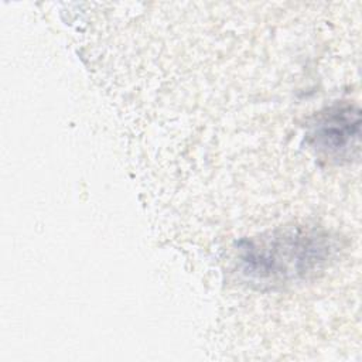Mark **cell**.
<instances>
[{
	"mask_svg": "<svg viewBox=\"0 0 362 362\" xmlns=\"http://www.w3.org/2000/svg\"><path fill=\"white\" fill-rule=\"evenodd\" d=\"M334 252V238L307 225L277 228L236 243L239 272L257 288H276L315 276Z\"/></svg>",
	"mask_w": 362,
	"mask_h": 362,
	"instance_id": "obj_1",
	"label": "cell"
},
{
	"mask_svg": "<svg viewBox=\"0 0 362 362\" xmlns=\"http://www.w3.org/2000/svg\"><path fill=\"white\" fill-rule=\"evenodd\" d=\"M361 109L352 102H335L318 112L307 130V143L329 163L358 160L361 150Z\"/></svg>",
	"mask_w": 362,
	"mask_h": 362,
	"instance_id": "obj_2",
	"label": "cell"
}]
</instances>
